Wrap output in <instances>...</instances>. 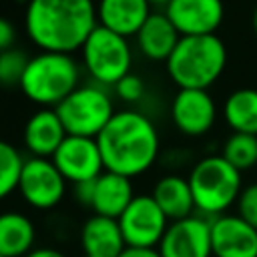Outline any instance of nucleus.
I'll list each match as a JSON object with an SVG mask.
<instances>
[{
    "instance_id": "obj_28",
    "label": "nucleus",
    "mask_w": 257,
    "mask_h": 257,
    "mask_svg": "<svg viewBox=\"0 0 257 257\" xmlns=\"http://www.w3.org/2000/svg\"><path fill=\"white\" fill-rule=\"evenodd\" d=\"M14 42H16V28L14 24L0 16V50H8V48H14Z\"/></svg>"
},
{
    "instance_id": "obj_8",
    "label": "nucleus",
    "mask_w": 257,
    "mask_h": 257,
    "mask_svg": "<svg viewBox=\"0 0 257 257\" xmlns=\"http://www.w3.org/2000/svg\"><path fill=\"white\" fill-rule=\"evenodd\" d=\"M68 181L60 175L52 159L42 157H28L24 159L20 179H18V193L22 201L38 211L54 209L62 203L66 195Z\"/></svg>"
},
{
    "instance_id": "obj_4",
    "label": "nucleus",
    "mask_w": 257,
    "mask_h": 257,
    "mask_svg": "<svg viewBox=\"0 0 257 257\" xmlns=\"http://www.w3.org/2000/svg\"><path fill=\"white\" fill-rule=\"evenodd\" d=\"M80 86V64L72 54L40 50L30 56L20 82L22 94L40 108H56Z\"/></svg>"
},
{
    "instance_id": "obj_26",
    "label": "nucleus",
    "mask_w": 257,
    "mask_h": 257,
    "mask_svg": "<svg viewBox=\"0 0 257 257\" xmlns=\"http://www.w3.org/2000/svg\"><path fill=\"white\" fill-rule=\"evenodd\" d=\"M235 211L241 219H245L247 223L257 227V181L243 185L239 199L235 203Z\"/></svg>"
},
{
    "instance_id": "obj_29",
    "label": "nucleus",
    "mask_w": 257,
    "mask_h": 257,
    "mask_svg": "<svg viewBox=\"0 0 257 257\" xmlns=\"http://www.w3.org/2000/svg\"><path fill=\"white\" fill-rule=\"evenodd\" d=\"M74 187V199L84 205V207H90V201H92V189H94V179L92 181H86V183H78V185H72Z\"/></svg>"
},
{
    "instance_id": "obj_9",
    "label": "nucleus",
    "mask_w": 257,
    "mask_h": 257,
    "mask_svg": "<svg viewBox=\"0 0 257 257\" xmlns=\"http://www.w3.org/2000/svg\"><path fill=\"white\" fill-rule=\"evenodd\" d=\"M116 221L126 247H159L171 223L153 195H135Z\"/></svg>"
},
{
    "instance_id": "obj_1",
    "label": "nucleus",
    "mask_w": 257,
    "mask_h": 257,
    "mask_svg": "<svg viewBox=\"0 0 257 257\" xmlns=\"http://www.w3.org/2000/svg\"><path fill=\"white\" fill-rule=\"evenodd\" d=\"M96 26V0L26 2L24 28L40 50L74 54Z\"/></svg>"
},
{
    "instance_id": "obj_15",
    "label": "nucleus",
    "mask_w": 257,
    "mask_h": 257,
    "mask_svg": "<svg viewBox=\"0 0 257 257\" xmlns=\"http://www.w3.org/2000/svg\"><path fill=\"white\" fill-rule=\"evenodd\" d=\"M66 139V128L56 108H38L32 112L22 128V141L30 157L52 159L60 143Z\"/></svg>"
},
{
    "instance_id": "obj_13",
    "label": "nucleus",
    "mask_w": 257,
    "mask_h": 257,
    "mask_svg": "<svg viewBox=\"0 0 257 257\" xmlns=\"http://www.w3.org/2000/svg\"><path fill=\"white\" fill-rule=\"evenodd\" d=\"M165 14L181 36L215 34L225 20L223 0H171Z\"/></svg>"
},
{
    "instance_id": "obj_16",
    "label": "nucleus",
    "mask_w": 257,
    "mask_h": 257,
    "mask_svg": "<svg viewBox=\"0 0 257 257\" xmlns=\"http://www.w3.org/2000/svg\"><path fill=\"white\" fill-rule=\"evenodd\" d=\"M151 8L149 0H96V18L100 26L131 38L153 14Z\"/></svg>"
},
{
    "instance_id": "obj_33",
    "label": "nucleus",
    "mask_w": 257,
    "mask_h": 257,
    "mask_svg": "<svg viewBox=\"0 0 257 257\" xmlns=\"http://www.w3.org/2000/svg\"><path fill=\"white\" fill-rule=\"evenodd\" d=\"M169 2H171V0H149L151 6H163V8H167Z\"/></svg>"
},
{
    "instance_id": "obj_7",
    "label": "nucleus",
    "mask_w": 257,
    "mask_h": 257,
    "mask_svg": "<svg viewBox=\"0 0 257 257\" xmlns=\"http://www.w3.org/2000/svg\"><path fill=\"white\" fill-rule=\"evenodd\" d=\"M56 112L66 128V135L96 139L116 110L110 92L94 82L80 84L72 90L56 106Z\"/></svg>"
},
{
    "instance_id": "obj_37",
    "label": "nucleus",
    "mask_w": 257,
    "mask_h": 257,
    "mask_svg": "<svg viewBox=\"0 0 257 257\" xmlns=\"http://www.w3.org/2000/svg\"><path fill=\"white\" fill-rule=\"evenodd\" d=\"M26 2H28V0H26Z\"/></svg>"
},
{
    "instance_id": "obj_18",
    "label": "nucleus",
    "mask_w": 257,
    "mask_h": 257,
    "mask_svg": "<svg viewBox=\"0 0 257 257\" xmlns=\"http://www.w3.org/2000/svg\"><path fill=\"white\" fill-rule=\"evenodd\" d=\"M133 199H135L133 181L124 175L104 171L94 179L92 201L88 209H92L94 215L118 219Z\"/></svg>"
},
{
    "instance_id": "obj_23",
    "label": "nucleus",
    "mask_w": 257,
    "mask_h": 257,
    "mask_svg": "<svg viewBox=\"0 0 257 257\" xmlns=\"http://www.w3.org/2000/svg\"><path fill=\"white\" fill-rule=\"evenodd\" d=\"M221 157L241 173L257 169V137L245 133H231L223 143Z\"/></svg>"
},
{
    "instance_id": "obj_6",
    "label": "nucleus",
    "mask_w": 257,
    "mask_h": 257,
    "mask_svg": "<svg viewBox=\"0 0 257 257\" xmlns=\"http://www.w3.org/2000/svg\"><path fill=\"white\" fill-rule=\"evenodd\" d=\"M82 68L100 86H114L122 76L131 72L133 48L128 38L96 26L80 48Z\"/></svg>"
},
{
    "instance_id": "obj_10",
    "label": "nucleus",
    "mask_w": 257,
    "mask_h": 257,
    "mask_svg": "<svg viewBox=\"0 0 257 257\" xmlns=\"http://www.w3.org/2000/svg\"><path fill=\"white\" fill-rule=\"evenodd\" d=\"M52 163L70 185L92 181L104 173L102 155L96 139L92 137L66 135V139L52 155Z\"/></svg>"
},
{
    "instance_id": "obj_36",
    "label": "nucleus",
    "mask_w": 257,
    "mask_h": 257,
    "mask_svg": "<svg viewBox=\"0 0 257 257\" xmlns=\"http://www.w3.org/2000/svg\"><path fill=\"white\" fill-rule=\"evenodd\" d=\"M0 257H4V255H0Z\"/></svg>"
},
{
    "instance_id": "obj_20",
    "label": "nucleus",
    "mask_w": 257,
    "mask_h": 257,
    "mask_svg": "<svg viewBox=\"0 0 257 257\" xmlns=\"http://www.w3.org/2000/svg\"><path fill=\"white\" fill-rule=\"evenodd\" d=\"M151 195L163 209V213L169 217V221H179L197 213L189 179L183 175H163L161 179H157Z\"/></svg>"
},
{
    "instance_id": "obj_27",
    "label": "nucleus",
    "mask_w": 257,
    "mask_h": 257,
    "mask_svg": "<svg viewBox=\"0 0 257 257\" xmlns=\"http://www.w3.org/2000/svg\"><path fill=\"white\" fill-rule=\"evenodd\" d=\"M114 92L120 100L124 102H139L145 92H147V86H145V80L139 76V74H133L128 72L126 76H122L116 84H114Z\"/></svg>"
},
{
    "instance_id": "obj_5",
    "label": "nucleus",
    "mask_w": 257,
    "mask_h": 257,
    "mask_svg": "<svg viewBox=\"0 0 257 257\" xmlns=\"http://www.w3.org/2000/svg\"><path fill=\"white\" fill-rule=\"evenodd\" d=\"M187 179L193 191L195 211L207 219L229 213L243 189V173L221 155L199 159L191 167Z\"/></svg>"
},
{
    "instance_id": "obj_2",
    "label": "nucleus",
    "mask_w": 257,
    "mask_h": 257,
    "mask_svg": "<svg viewBox=\"0 0 257 257\" xmlns=\"http://www.w3.org/2000/svg\"><path fill=\"white\" fill-rule=\"evenodd\" d=\"M104 171L135 179L147 173L161 155L157 124L141 110H116L96 137Z\"/></svg>"
},
{
    "instance_id": "obj_34",
    "label": "nucleus",
    "mask_w": 257,
    "mask_h": 257,
    "mask_svg": "<svg viewBox=\"0 0 257 257\" xmlns=\"http://www.w3.org/2000/svg\"><path fill=\"white\" fill-rule=\"evenodd\" d=\"M82 257H92V255H86V253H82Z\"/></svg>"
},
{
    "instance_id": "obj_17",
    "label": "nucleus",
    "mask_w": 257,
    "mask_h": 257,
    "mask_svg": "<svg viewBox=\"0 0 257 257\" xmlns=\"http://www.w3.org/2000/svg\"><path fill=\"white\" fill-rule=\"evenodd\" d=\"M179 40H181V34L175 28V24L169 20L165 10L153 12L135 36L139 52L153 62H167L175 46L179 44Z\"/></svg>"
},
{
    "instance_id": "obj_22",
    "label": "nucleus",
    "mask_w": 257,
    "mask_h": 257,
    "mask_svg": "<svg viewBox=\"0 0 257 257\" xmlns=\"http://www.w3.org/2000/svg\"><path fill=\"white\" fill-rule=\"evenodd\" d=\"M221 112L231 133H245L257 137V88H235L227 94Z\"/></svg>"
},
{
    "instance_id": "obj_11",
    "label": "nucleus",
    "mask_w": 257,
    "mask_h": 257,
    "mask_svg": "<svg viewBox=\"0 0 257 257\" xmlns=\"http://www.w3.org/2000/svg\"><path fill=\"white\" fill-rule=\"evenodd\" d=\"M171 120L181 135L203 137L217 122V102L209 90L179 88L171 100Z\"/></svg>"
},
{
    "instance_id": "obj_32",
    "label": "nucleus",
    "mask_w": 257,
    "mask_h": 257,
    "mask_svg": "<svg viewBox=\"0 0 257 257\" xmlns=\"http://www.w3.org/2000/svg\"><path fill=\"white\" fill-rule=\"evenodd\" d=\"M251 26H253V32H255V36H257V6H255V10H253V14H251Z\"/></svg>"
},
{
    "instance_id": "obj_30",
    "label": "nucleus",
    "mask_w": 257,
    "mask_h": 257,
    "mask_svg": "<svg viewBox=\"0 0 257 257\" xmlns=\"http://www.w3.org/2000/svg\"><path fill=\"white\" fill-rule=\"evenodd\" d=\"M118 257H163L157 247H126Z\"/></svg>"
},
{
    "instance_id": "obj_35",
    "label": "nucleus",
    "mask_w": 257,
    "mask_h": 257,
    "mask_svg": "<svg viewBox=\"0 0 257 257\" xmlns=\"http://www.w3.org/2000/svg\"><path fill=\"white\" fill-rule=\"evenodd\" d=\"M0 56H2V50H0Z\"/></svg>"
},
{
    "instance_id": "obj_21",
    "label": "nucleus",
    "mask_w": 257,
    "mask_h": 257,
    "mask_svg": "<svg viewBox=\"0 0 257 257\" xmlns=\"http://www.w3.org/2000/svg\"><path fill=\"white\" fill-rule=\"evenodd\" d=\"M36 227L30 217L18 211L0 213V255L26 257L34 249Z\"/></svg>"
},
{
    "instance_id": "obj_3",
    "label": "nucleus",
    "mask_w": 257,
    "mask_h": 257,
    "mask_svg": "<svg viewBox=\"0 0 257 257\" xmlns=\"http://www.w3.org/2000/svg\"><path fill=\"white\" fill-rule=\"evenodd\" d=\"M229 50L221 36H181L173 54L165 62L169 78L179 88L209 90L225 72Z\"/></svg>"
},
{
    "instance_id": "obj_14",
    "label": "nucleus",
    "mask_w": 257,
    "mask_h": 257,
    "mask_svg": "<svg viewBox=\"0 0 257 257\" xmlns=\"http://www.w3.org/2000/svg\"><path fill=\"white\" fill-rule=\"evenodd\" d=\"M213 257H257V227L237 213L211 219Z\"/></svg>"
},
{
    "instance_id": "obj_25",
    "label": "nucleus",
    "mask_w": 257,
    "mask_h": 257,
    "mask_svg": "<svg viewBox=\"0 0 257 257\" xmlns=\"http://www.w3.org/2000/svg\"><path fill=\"white\" fill-rule=\"evenodd\" d=\"M30 56L20 50V48H8L2 50L0 56V86L10 90V88H20L22 76L26 72Z\"/></svg>"
},
{
    "instance_id": "obj_12",
    "label": "nucleus",
    "mask_w": 257,
    "mask_h": 257,
    "mask_svg": "<svg viewBox=\"0 0 257 257\" xmlns=\"http://www.w3.org/2000/svg\"><path fill=\"white\" fill-rule=\"evenodd\" d=\"M157 249L163 257H213L211 219L195 213L171 221Z\"/></svg>"
},
{
    "instance_id": "obj_24",
    "label": "nucleus",
    "mask_w": 257,
    "mask_h": 257,
    "mask_svg": "<svg viewBox=\"0 0 257 257\" xmlns=\"http://www.w3.org/2000/svg\"><path fill=\"white\" fill-rule=\"evenodd\" d=\"M22 165L24 157L20 155V151L12 143L0 139V201L18 191Z\"/></svg>"
},
{
    "instance_id": "obj_19",
    "label": "nucleus",
    "mask_w": 257,
    "mask_h": 257,
    "mask_svg": "<svg viewBox=\"0 0 257 257\" xmlns=\"http://www.w3.org/2000/svg\"><path fill=\"white\" fill-rule=\"evenodd\" d=\"M78 239L82 253L92 257H118L126 249L118 221L102 215L88 217L80 227Z\"/></svg>"
},
{
    "instance_id": "obj_31",
    "label": "nucleus",
    "mask_w": 257,
    "mask_h": 257,
    "mask_svg": "<svg viewBox=\"0 0 257 257\" xmlns=\"http://www.w3.org/2000/svg\"><path fill=\"white\" fill-rule=\"evenodd\" d=\"M26 257H66V255L54 247H34Z\"/></svg>"
}]
</instances>
